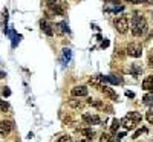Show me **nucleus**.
I'll use <instances>...</instances> for the list:
<instances>
[{"label":"nucleus","instance_id":"1","mask_svg":"<svg viewBox=\"0 0 153 142\" xmlns=\"http://www.w3.org/2000/svg\"><path fill=\"white\" fill-rule=\"evenodd\" d=\"M130 29H132V34L135 37H141V35H144L147 31V20L144 19L142 15L135 14L133 19H132V28Z\"/></svg>","mask_w":153,"mask_h":142},{"label":"nucleus","instance_id":"2","mask_svg":"<svg viewBox=\"0 0 153 142\" xmlns=\"http://www.w3.org/2000/svg\"><path fill=\"white\" fill-rule=\"evenodd\" d=\"M127 55L132 58H139L142 55V46L139 43H130L127 46Z\"/></svg>","mask_w":153,"mask_h":142},{"label":"nucleus","instance_id":"3","mask_svg":"<svg viewBox=\"0 0 153 142\" xmlns=\"http://www.w3.org/2000/svg\"><path fill=\"white\" fill-rule=\"evenodd\" d=\"M115 28H116V31H118L120 34H125V32H127V29H129V20H127V17L121 15L120 19L115 22Z\"/></svg>","mask_w":153,"mask_h":142},{"label":"nucleus","instance_id":"4","mask_svg":"<svg viewBox=\"0 0 153 142\" xmlns=\"http://www.w3.org/2000/svg\"><path fill=\"white\" fill-rule=\"evenodd\" d=\"M87 87L86 86H75L70 89V95L75 98H81V96H87Z\"/></svg>","mask_w":153,"mask_h":142},{"label":"nucleus","instance_id":"5","mask_svg":"<svg viewBox=\"0 0 153 142\" xmlns=\"http://www.w3.org/2000/svg\"><path fill=\"white\" fill-rule=\"evenodd\" d=\"M81 119L87 124V125H95V124H100V118H98V115H94V113H83Z\"/></svg>","mask_w":153,"mask_h":142},{"label":"nucleus","instance_id":"6","mask_svg":"<svg viewBox=\"0 0 153 142\" xmlns=\"http://www.w3.org/2000/svg\"><path fill=\"white\" fill-rule=\"evenodd\" d=\"M48 8L54 12V14H58V15H63V9H61V6L58 3V0H48Z\"/></svg>","mask_w":153,"mask_h":142},{"label":"nucleus","instance_id":"7","mask_svg":"<svg viewBox=\"0 0 153 142\" xmlns=\"http://www.w3.org/2000/svg\"><path fill=\"white\" fill-rule=\"evenodd\" d=\"M121 125L125 128V130H135V128H136V125H138V124L136 122H135L132 118H129V116H124L123 119H121Z\"/></svg>","mask_w":153,"mask_h":142},{"label":"nucleus","instance_id":"8","mask_svg":"<svg viewBox=\"0 0 153 142\" xmlns=\"http://www.w3.org/2000/svg\"><path fill=\"white\" fill-rule=\"evenodd\" d=\"M12 130V124L9 121H0V135L8 136Z\"/></svg>","mask_w":153,"mask_h":142},{"label":"nucleus","instance_id":"9","mask_svg":"<svg viewBox=\"0 0 153 142\" xmlns=\"http://www.w3.org/2000/svg\"><path fill=\"white\" fill-rule=\"evenodd\" d=\"M100 92H103L106 96H109L110 99H113V101H118V95H116V93L112 90V89H110L109 86H106V84H104V86H103V89H101Z\"/></svg>","mask_w":153,"mask_h":142},{"label":"nucleus","instance_id":"10","mask_svg":"<svg viewBox=\"0 0 153 142\" xmlns=\"http://www.w3.org/2000/svg\"><path fill=\"white\" fill-rule=\"evenodd\" d=\"M142 89H144V90H149V92L153 93V75L146 76V79L142 81Z\"/></svg>","mask_w":153,"mask_h":142},{"label":"nucleus","instance_id":"11","mask_svg":"<svg viewBox=\"0 0 153 142\" xmlns=\"http://www.w3.org/2000/svg\"><path fill=\"white\" fill-rule=\"evenodd\" d=\"M129 72H130L133 76H139V75L142 74V67H141L139 64H136V63H133V64H130V67H129Z\"/></svg>","mask_w":153,"mask_h":142},{"label":"nucleus","instance_id":"12","mask_svg":"<svg viewBox=\"0 0 153 142\" xmlns=\"http://www.w3.org/2000/svg\"><path fill=\"white\" fill-rule=\"evenodd\" d=\"M40 26H41V31H44V34H46V35H49V37H51V35H54V29H52V26H51V25H48L44 20H41V22H40Z\"/></svg>","mask_w":153,"mask_h":142},{"label":"nucleus","instance_id":"13","mask_svg":"<svg viewBox=\"0 0 153 142\" xmlns=\"http://www.w3.org/2000/svg\"><path fill=\"white\" fill-rule=\"evenodd\" d=\"M142 102L149 105V107H153V93H146L142 96Z\"/></svg>","mask_w":153,"mask_h":142},{"label":"nucleus","instance_id":"14","mask_svg":"<svg viewBox=\"0 0 153 142\" xmlns=\"http://www.w3.org/2000/svg\"><path fill=\"white\" fill-rule=\"evenodd\" d=\"M107 81L110 84H123V78L118 76V75H109L107 76Z\"/></svg>","mask_w":153,"mask_h":142},{"label":"nucleus","instance_id":"15","mask_svg":"<svg viewBox=\"0 0 153 142\" xmlns=\"http://www.w3.org/2000/svg\"><path fill=\"white\" fill-rule=\"evenodd\" d=\"M81 135H84L86 139H94L95 138V131L92 128H81Z\"/></svg>","mask_w":153,"mask_h":142},{"label":"nucleus","instance_id":"16","mask_svg":"<svg viewBox=\"0 0 153 142\" xmlns=\"http://www.w3.org/2000/svg\"><path fill=\"white\" fill-rule=\"evenodd\" d=\"M87 104H89V105H94V107H96V109H103V107H104V104H103L100 99H92V98H89V99H87Z\"/></svg>","mask_w":153,"mask_h":142},{"label":"nucleus","instance_id":"17","mask_svg":"<svg viewBox=\"0 0 153 142\" xmlns=\"http://www.w3.org/2000/svg\"><path fill=\"white\" fill-rule=\"evenodd\" d=\"M127 116L129 118H132L135 122H136V124H139L141 121H142V116H141V113H138V112H130L129 115H127Z\"/></svg>","mask_w":153,"mask_h":142},{"label":"nucleus","instance_id":"18","mask_svg":"<svg viewBox=\"0 0 153 142\" xmlns=\"http://www.w3.org/2000/svg\"><path fill=\"white\" fill-rule=\"evenodd\" d=\"M120 127H121V121H120V119H113V121H112V125H110V131H112V133H116Z\"/></svg>","mask_w":153,"mask_h":142},{"label":"nucleus","instance_id":"19","mask_svg":"<svg viewBox=\"0 0 153 142\" xmlns=\"http://www.w3.org/2000/svg\"><path fill=\"white\" fill-rule=\"evenodd\" d=\"M69 105H70V107H74V109H81V107H83V102H80V101H77V99H70V101H69Z\"/></svg>","mask_w":153,"mask_h":142},{"label":"nucleus","instance_id":"20","mask_svg":"<svg viewBox=\"0 0 153 142\" xmlns=\"http://www.w3.org/2000/svg\"><path fill=\"white\" fill-rule=\"evenodd\" d=\"M100 142H113V139H112L110 135H107V133H103L101 138H100Z\"/></svg>","mask_w":153,"mask_h":142},{"label":"nucleus","instance_id":"21","mask_svg":"<svg viewBox=\"0 0 153 142\" xmlns=\"http://www.w3.org/2000/svg\"><path fill=\"white\" fill-rule=\"evenodd\" d=\"M0 109H2L3 112H8V110H9V105H8V102H5V101L0 99Z\"/></svg>","mask_w":153,"mask_h":142},{"label":"nucleus","instance_id":"22","mask_svg":"<svg viewBox=\"0 0 153 142\" xmlns=\"http://www.w3.org/2000/svg\"><path fill=\"white\" fill-rule=\"evenodd\" d=\"M146 118H147V121H149L150 124H153V110H149V112L146 113Z\"/></svg>","mask_w":153,"mask_h":142},{"label":"nucleus","instance_id":"23","mask_svg":"<svg viewBox=\"0 0 153 142\" xmlns=\"http://www.w3.org/2000/svg\"><path fill=\"white\" fill-rule=\"evenodd\" d=\"M63 55H65V58L69 61V60H70V57H72V54H70V49H63Z\"/></svg>","mask_w":153,"mask_h":142},{"label":"nucleus","instance_id":"24","mask_svg":"<svg viewBox=\"0 0 153 142\" xmlns=\"http://www.w3.org/2000/svg\"><path fill=\"white\" fill-rule=\"evenodd\" d=\"M146 131H147V128H139V130H136V131H135V135H133V139L139 138V135H141V133H146Z\"/></svg>","mask_w":153,"mask_h":142},{"label":"nucleus","instance_id":"25","mask_svg":"<svg viewBox=\"0 0 153 142\" xmlns=\"http://www.w3.org/2000/svg\"><path fill=\"white\" fill-rule=\"evenodd\" d=\"M147 61H149V64L153 66V49H150L149 52V55H147Z\"/></svg>","mask_w":153,"mask_h":142},{"label":"nucleus","instance_id":"26","mask_svg":"<svg viewBox=\"0 0 153 142\" xmlns=\"http://www.w3.org/2000/svg\"><path fill=\"white\" fill-rule=\"evenodd\" d=\"M2 95L5 96V98H8V96L11 95V90H9V87H3V90H2Z\"/></svg>","mask_w":153,"mask_h":142},{"label":"nucleus","instance_id":"27","mask_svg":"<svg viewBox=\"0 0 153 142\" xmlns=\"http://www.w3.org/2000/svg\"><path fill=\"white\" fill-rule=\"evenodd\" d=\"M58 142H72V139H70L69 136H61V138L58 139Z\"/></svg>","mask_w":153,"mask_h":142},{"label":"nucleus","instance_id":"28","mask_svg":"<svg viewBox=\"0 0 153 142\" xmlns=\"http://www.w3.org/2000/svg\"><path fill=\"white\" fill-rule=\"evenodd\" d=\"M129 3H142V2H147V0H127Z\"/></svg>","mask_w":153,"mask_h":142},{"label":"nucleus","instance_id":"29","mask_svg":"<svg viewBox=\"0 0 153 142\" xmlns=\"http://www.w3.org/2000/svg\"><path fill=\"white\" fill-rule=\"evenodd\" d=\"M107 46H109V40H104V41L101 43V48H103V49H106Z\"/></svg>","mask_w":153,"mask_h":142},{"label":"nucleus","instance_id":"30","mask_svg":"<svg viewBox=\"0 0 153 142\" xmlns=\"http://www.w3.org/2000/svg\"><path fill=\"white\" fill-rule=\"evenodd\" d=\"M125 95H127V96H129V98H133V96H135V93H133V92H129V90H127V92H125Z\"/></svg>","mask_w":153,"mask_h":142},{"label":"nucleus","instance_id":"31","mask_svg":"<svg viewBox=\"0 0 153 142\" xmlns=\"http://www.w3.org/2000/svg\"><path fill=\"white\" fill-rule=\"evenodd\" d=\"M6 76V74L5 72H2V70H0V79H2V78H5Z\"/></svg>","mask_w":153,"mask_h":142},{"label":"nucleus","instance_id":"32","mask_svg":"<svg viewBox=\"0 0 153 142\" xmlns=\"http://www.w3.org/2000/svg\"><path fill=\"white\" fill-rule=\"evenodd\" d=\"M124 136H125V133H120V135H118V141H120L121 138H124Z\"/></svg>","mask_w":153,"mask_h":142},{"label":"nucleus","instance_id":"33","mask_svg":"<svg viewBox=\"0 0 153 142\" xmlns=\"http://www.w3.org/2000/svg\"><path fill=\"white\" fill-rule=\"evenodd\" d=\"M78 142H84V141H78Z\"/></svg>","mask_w":153,"mask_h":142}]
</instances>
